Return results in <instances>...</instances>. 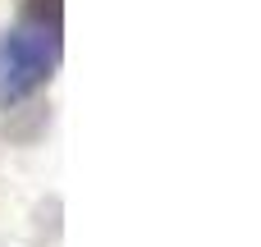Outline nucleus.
Returning <instances> with one entry per match:
<instances>
[{
    "mask_svg": "<svg viewBox=\"0 0 261 247\" xmlns=\"http://www.w3.org/2000/svg\"><path fill=\"white\" fill-rule=\"evenodd\" d=\"M18 23H28V28H37V32L60 41V32H64V0H23Z\"/></svg>",
    "mask_w": 261,
    "mask_h": 247,
    "instance_id": "obj_2",
    "label": "nucleus"
},
{
    "mask_svg": "<svg viewBox=\"0 0 261 247\" xmlns=\"http://www.w3.org/2000/svg\"><path fill=\"white\" fill-rule=\"evenodd\" d=\"M55 64H60V41L28 28V23H14L0 32V110H14L23 101H32L50 78H55Z\"/></svg>",
    "mask_w": 261,
    "mask_h": 247,
    "instance_id": "obj_1",
    "label": "nucleus"
}]
</instances>
